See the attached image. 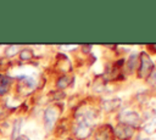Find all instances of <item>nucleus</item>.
I'll list each match as a JSON object with an SVG mask.
<instances>
[{
    "label": "nucleus",
    "instance_id": "8",
    "mask_svg": "<svg viewBox=\"0 0 156 140\" xmlns=\"http://www.w3.org/2000/svg\"><path fill=\"white\" fill-rule=\"evenodd\" d=\"M11 84V78L6 75H0V95H5L9 91Z\"/></svg>",
    "mask_w": 156,
    "mask_h": 140
},
{
    "label": "nucleus",
    "instance_id": "14",
    "mask_svg": "<svg viewBox=\"0 0 156 140\" xmlns=\"http://www.w3.org/2000/svg\"><path fill=\"white\" fill-rule=\"evenodd\" d=\"M150 75H151V79H152V82L156 84V69H154V71H152V73H151Z\"/></svg>",
    "mask_w": 156,
    "mask_h": 140
},
{
    "label": "nucleus",
    "instance_id": "11",
    "mask_svg": "<svg viewBox=\"0 0 156 140\" xmlns=\"http://www.w3.org/2000/svg\"><path fill=\"white\" fill-rule=\"evenodd\" d=\"M21 124H22V121H21V119L16 121V122H15V124H13V128H12V133H11V138H12L13 140H16V139L20 136Z\"/></svg>",
    "mask_w": 156,
    "mask_h": 140
},
{
    "label": "nucleus",
    "instance_id": "3",
    "mask_svg": "<svg viewBox=\"0 0 156 140\" xmlns=\"http://www.w3.org/2000/svg\"><path fill=\"white\" fill-rule=\"evenodd\" d=\"M113 131H115V135L118 139H121V140H128V139H130L134 135L135 128L132 127V125H129V124H126V123H122L121 122V123H118L116 125V128L113 129Z\"/></svg>",
    "mask_w": 156,
    "mask_h": 140
},
{
    "label": "nucleus",
    "instance_id": "2",
    "mask_svg": "<svg viewBox=\"0 0 156 140\" xmlns=\"http://www.w3.org/2000/svg\"><path fill=\"white\" fill-rule=\"evenodd\" d=\"M61 113V108H58V106H50L45 110L44 112V123L48 130H50L52 128V125L56 123L57 118L60 117Z\"/></svg>",
    "mask_w": 156,
    "mask_h": 140
},
{
    "label": "nucleus",
    "instance_id": "4",
    "mask_svg": "<svg viewBox=\"0 0 156 140\" xmlns=\"http://www.w3.org/2000/svg\"><path fill=\"white\" fill-rule=\"evenodd\" d=\"M116 135L111 124H102L95 133V140H115Z\"/></svg>",
    "mask_w": 156,
    "mask_h": 140
},
{
    "label": "nucleus",
    "instance_id": "16",
    "mask_svg": "<svg viewBox=\"0 0 156 140\" xmlns=\"http://www.w3.org/2000/svg\"><path fill=\"white\" fill-rule=\"evenodd\" d=\"M65 140H73V139H71V138H67V139H65Z\"/></svg>",
    "mask_w": 156,
    "mask_h": 140
},
{
    "label": "nucleus",
    "instance_id": "5",
    "mask_svg": "<svg viewBox=\"0 0 156 140\" xmlns=\"http://www.w3.org/2000/svg\"><path fill=\"white\" fill-rule=\"evenodd\" d=\"M74 134L79 139H85L91 134V127L88 122L78 121V124L74 128Z\"/></svg>",
    "mask_w": 156,
    "mask_h": 140
},
{
    "label": "nucleus",
    "instance_id": "13",
    "mask_svg": "<svg viewBox=\"0 0 156 140\" xmlns=\"http://www.w3.org/2000/svg\"><path fill=\"white\" fill-rule=\"evenodd\" d=\"M136 56L135 55H132L130 57H129V60H127V68L128 69H130V71H133L134 68H135V62H136Z\"/></svg>",
    "mask_w": 156,
    "mask_h": 140
},
{
    "label": "nucleus",
    "instance_id": "12",
    "mask_svg": "<svg viewBox=\"0 0 156 140\" xmlns=\"http://www.w3.org/2000/svg\"><path fill=\"white\" fill-rule=\"evenodd\" d=\"M17 52H18V46H17V45H10V46L5 50V55L9 56V57L15 56Z\"/></svg>",
    "mask_w": 156,
    "mask_h": 140
},
{
    "label": "nucleus",
    "instance_id": "10",
    "mask_svg": "<svg viewBox=\"0 0 156 140\" xmlns=\"http://www.w3.org/2000/svg\"><path fill=\"white\" fill-rule=\"evenodd\" d=\"M69 83H71V78L67 77V75H62V77H60V78L57 79L56 86H57L60 90H63V89H66V88L69 85Z\"/></svg>",
    "mask_w": 156,
    "mask_h": 140
},
{
    "label": "nucleus",
    "instance_id": "6",
    "mask_svg": "<svg viewBox=\"0 0 156 140\" xmlns=\"http://www.w3.org/2000/svg\"><path fill=\"white\" fill-rule=\"evenodd\" d=\"M121 118H122V123H126V124H129L132 127L135 128V125L139 124L140 122V118H139V114L134 111H123L121 113Z\"/></svg>",
    "mask_w": 156,
    "mask_h": 140
},
{
    "label": "nucleus",
    "instance_id": "15",
    "mask_svg": "<svg viewBox=\"0 0 156 140\" xmlns=\"http://www.w3.org/2000/svg\"><path fill=\"white\" fill-rule=\"evenodd\" d=\"M16 140H29V138H28L27 135H20Z\"/></svg>",
    "mask_w": 156,
    "mask_h": 140
},
{
    "label": "nucleus",
    "instance_id": "9",
    "mask_svg": "<svg viewBox=\"0 0 156 140\" xmlns=\"http://www.w3.org/2000/svg\"><path fill=\"white\" fill-rule=\"evenodd\" d=\"M33 56H34V52L29 47H24L20 51V60H22V61H29L33 58Z\"/></svg>",
    "mask_w": 156,
    "mask_h": 140
},
{
    "label": "nucleus",
    "instance_id": "1",
    "mask_svg": "<svg viewBox=\"0 0 156 140\" xmlns=\"http://www.w3.org/2000/svg\"><path fill=\"white\" fill-rule=\"evenodd\" d=\"M139 68H138V77L141 79H145L147 77H150V74L154 71V62L150 58V56L143 51L139 55Z\"/></svg>",
    "mask_w": 156,
    "mask_h": 140
},
{
    "label": "nucleus",
    "instance_id": "7",
    "mask_svg": "<svg viewBox=\"0 0 156 140\" xmlns=\"http://www.w3.org/2000/svg\"><path fill=\"white\" fill-rule=\"evenodd\" d=\"M121 105V99L118 97H113V99H107V100H104L102 101V108L107 112H111V111H115L117 107H119Z\"/></svg>",
    "mask_w": 156,
    "mask_h": 140
},
{
    "label": "nucleus",
    "instance_id": "17",
    "mask_svg": "<svg viewBox=\"0 0 156 140\" xmlns=\"http://www.w3.org/2000/svg\"><path fill=\"white\" fill-rule=\"evenodd\" d=\"M144 140H149V139H144Z\"/></svg>",
    "mask_w": 156,
    "mask_h": 140
}]
</instances>
